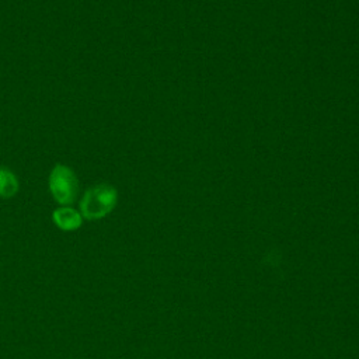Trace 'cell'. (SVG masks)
<instances>
[{
	"label": "cell",
	"mask_w": 359,
	"mask_h": 359,
	"mask_svg": "<svg viewBox=\"0 0 359 359\" xmlns=\"http://www.w3.org/2000/svg\"><path fill=\"white\" fill-rule=\"evenodd\" d=\"M116 202V189L109 184H98L84 192L80 199V213L88 220L102 219L114 210Z\"/></svg>",
	"instance_id": "cell-1"
},
{
	"label": "cell",
	"mask_w": 359,
	"mask_h": 359,
	"mask_svg": "<svg viewBox=\"0 0 359 359\" xmlns=\"http://www.w3.org/2000/svg\"><path fill=\"white\" fill-rule=\"evenodd\" d=\"M49 191L53 199L62 205H72L79 195V178L66 164H56L49 172Z\"/></svg>",
	"instance_id": "cell-2"
},
{
	"label": "cell",
	"mask_w": 359,
	"mask_h": 359,
	"mask_svg": "<svg viewBox=\"0 0 359 359\" xmlns=\"http://www.w3.org/2000/svg\"><path fill=\"white\" fill-rule=\"evenodd\" d=\"M52 220L60 230L73 231L79 229L83 223V216L79 210L70 206H60L53 210Z\"/></svg>",
	"instance_id": "cell-3"
},
{
	"label": "cell",
	"mask_w": 359,
	"mask_h": 359,
	"mask_svg": "<svg viewBox=\"0 0 359 359\" xmlns=\"http://www.w3.org/2000/svg\"><path fill=\"white\" fill-rule=\"evenodd\" d=\"M20 189V182L17 175L7 167L0 165V198H13Z\"/></svg>",
	"instance_id": "cell-4"
}]
</instances>
